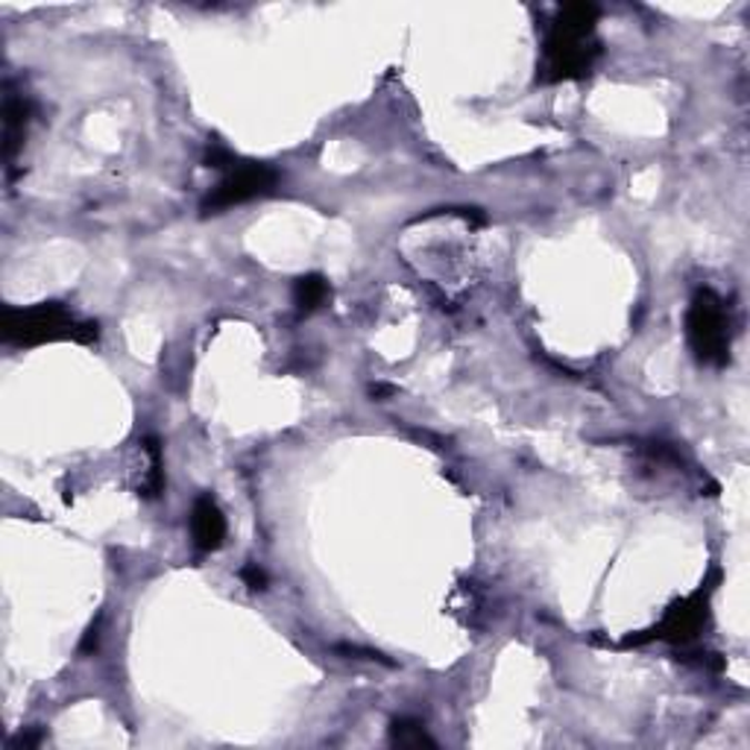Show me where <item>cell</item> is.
<instances>
[{
  "label": "cell",
  "mask_w": 750,
  "mask_h": 750,
  "mask_svg": "<svg viewBox=\"0 0 750 750\" xmlns=\"http://www.w3.org/2000/svg\"><path fill=\"white\" fill-rule=\"evenodd\" d=\"M191 537L200 551H217L226 539V516L212 496H200L191 510Z\"/></svg>",
  "instance_id": "cell-6"
},
{
  "label": "cell",
  "mask_w": 750,
  "mask_h": 750,
  "mask_svg": "<svg viewBox=\"0 0 750 750\" xmlns=\"http://www.w3.org/2000/svg\"><path fill=\"white\" fill-rule=\"evenodd\" d=\"M710 584H703L698 592H692L689 598H683V601H675L666 610V616H662L660 621H657V628L645 630V634H639V637H628L625 639V645H645V642H671V645H686L692 642L698 634H701V628L707 625V619H710V596H712Z\"/></svg>",
  "instance_id": "cell-5"
},
{
  "label": "cell",
  "mask_w": 750,
  "mask_h": 750,
  "mask_svg": "<svg viewBox=\"0 0 750 750\" xmlns=\"http://www.w3.org/2000/svg\"><path fill=\"white\" fill-rule=\"evenodd\" d=\"M332 296L328 291V282L320 273H308V276H300L294 285V302L300 314H311L326 305V300Z\"/></svg>",
  "instance_id": "cell-8"
},
{
  "label": "cell",
  "mask_w": 750,
  "mask_h": 750,
  "mask_svg": "<svg viewBox=\"0 0 750 750\" xmlns=\"http://www.w3.org/2000/svg\"><path fill=\"white\" fill-rule=\"evenodd\" d=\"M278 185L276 168L262 162H235L223 173V180L205 194V200L200 203V212L209 217V214H223L235 205H244L250 200H259V196L273 194V188Z\"/></svg>",
  "instance_id": "cell-4"
},
{
  "label": "cell",
  "mask_w": 750,
  "mask_h": 750,
  "mask_svg": "<svg viewBox=\"0 0 750 750\" xmlns=\"http://www.w3.org/2000/svg\"><path fill=\"white\" fill-rule=\"evenodd\" d=\"M98 639H100V630L98 628L85 630V637H82V642H80V653H91V651H94V648H98Z\"/></svg>",
  "instance_id": "cell-13"
},
{
  "label": "cell",
  "mask_w": 750,
  "mask_h": 750,
  "mask_svg": "<svg viewBox=\"0 0 750 750\" xmlns=\"http://www.w3.org/2000/svg\"><path fill=\"white\" fill-rule=\"evenodd\" d=\"M0 335L9 346H44V343L98 341V323H80L59 302H41L30 308H7L0 320Z\"/></svg>",
  "instance_id": "cell-2"
},
{
  "label": "cell",
  "mask_w": 750,
  "mask_h": 750,
  "mask_svg": "<svg viewBox=\"0 0 750 750\" xmlns=\"http://www.w3.org/2000/svg\"><path fill=\"white\" fill-rule=\"evenodd\" d=\"M144 452L150 455V473L148 482L141 487L144 498H159V493L164 489V475H162V443L155 437H144Z\"/></svg>",
  "instance_id": "cell-10"
},
{
  "label": "cell",
  "mask_w": 750,
  "mask_h": 750,
  "mask_svg": "<svg viewBox=\"0 0 750 750\" xmlns=\"http://www.w3.org/2000/svg\"><path fill=\"white\" fill-rule=\"evenodd\" d=\"M241 580H244L246 587L253 589V592H264V589L270 587L267 571H264L259 562H246L244 569H241Z\"/></svg>",
  "instance_id": "cell-12"
},
{
  "label": "cell",
  "mask_w": 750,
  "mask_h": 750,
  "mask_svg": "<svg viewBox=\"0 0 750 750\" xmlns=\"http://www.w3.org/2000/svg\"><path fill=\"white\" fill-rule=\"evenodd\" d=\"M235 162H237V159L232 155V150H229L226 144H221V141H212V144H209V150H205V164H209V168H214V171L226 173Z\"/></svg>",
  "instance_id": "cell-11"
},
{
  "label": "cell",
  "mask_w": 750,
  "mask_h": 750,
  "mask_svg": "<svg viewBox=\"0 0 750 750\" xmlns=\"http://www.w3.org/2000/svg\"><path fill=\"white\" fill-rule=\"evenodd\" d=\"M598 7L592 3H569L557 12L543 41L539 82H575L592 74L601 41L596 39Z\"/></svg>",
  "instance_id": "cell-1"
},
{
  "label": "cell",
  "mask_w": 750,
  "mask_h": 750,
  "mask_svg": "<svg viewBox=\"0 0 750 750\" xmlns=\"http://www.w3.org/2000/svg\"><path fill=\"white\" fill-rule=\"evenodd\" d=\"M30 118H33V100L9 89L7 98H3V159H7V164H12V159L24 144Z\"/></svg>",
  "instance_id": "cell-7"
},
{
  "label": "cell",
  "mask_w": 750,
  "mask_h": 750,
  "mask_svg": "<svg viewBox=\"0 0 750 750\" xmlns=\"http://www.w3.org/2000/svg\"><path fill=\"white\" fill-rule=\"evenodd\" d=\"M391 744H396V748H437L423 721H416V718H396L393 721Z\"/></svg>",
  "instance_id": "cell-9"
},
{
  "label": "cell",
  "mask_w": 750,
  "mask_h": 750,
  "mask_svg": "<svg viewBox=\"0 0 750 750\" xmlns=\"http://www.w3.org/2000/svg\"><path fill=\"white\" fill-rule=\"evenodd\" d=\"M686 337H689L695 358L707 367H724L730 361V341H733L730 314L724 308V300L710 287H701L689 302Z\"/></svg>",
  "instance_id": "cell-3"
}]
</instances>
